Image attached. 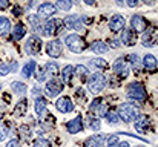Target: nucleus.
Instances as JSON below:
<instances>
[{
	"mask_svg": "<svg viewBox=\"0 0 158 147\" xmlns=\"http://www.w3.org/2000/svg\"><path fill=\"white\" fill-rule=\"evenodd\" d=\"M34 109H35V113L39 116H43L46 113V109H48V101L43 97H37L35 103H34Z\"/></svg>",
	"mask_w": 158,
	"mask_h": 147,
	"instance_id": "20",
	"label": "nucleus"
},
{
	"mask_svg": "<svg viewBox=\"0 0 158 147\" xmlns=\"http://www.w3.org/2000/svg\"><path fill=\"white\" fill-rule=\"evenodd\" d=\"M141 64H143V67H144L146 71L155 72L157 67H158V60L152 55V54H146V55L143 57V60H141Z\"/></svg>",
	"mask_w": 158,
	"mask_h": 147,
	"instance_id": "15",
	"label": "nucleus"
},
{
	"mask_svg": "<svg viewBox=\"0 0 158 147\" xmlns=\"http://www.w3.org/2000/svg\"><path fill=\"white\" fill-rule=\"evenodd\" d=\"M91 64L95 66V67H98V69H106L107 67V61L103 60V58H92L91 60Z\"/></svg>",
	"mask_w": 158,
	"mask_h": 147,
	"instance_id": "32",
	"label": "nucleus"
},
{
	"mask_svg": "<svg viewBox=\"0 0 158 147\" xmlns=\"http://www.w3.org/2000/svg\"><path fill=\"white\" fill-rule=\"evenodd\" d=\"M157 31L154 29V28H151V29H148V31H144L143 32V45L144 46H154L155 43H157Z\"/></svg>",
	"mask_w": 158,
	"mask_h": 147,
	"instance_id": "17",
	"label": "nucleus"
},
{
	"mask_svg": "<svg viewBox=\"0 0 158 147\" xmlns=\"http://www.w3.org/2000/svg\"><path fill=\"white\" fill-rule=\"evenodd\" d=\"M146 20L141 17V15H138V14H135V15H132V18H131V28H132V31L134 32H144L146 31Z\"/></svg>",
	"mask_w": 158,
	"mask_h": 147,
	"instance_id": "13",
	"label": "nucleus"
},
{
	"mask_svg": "<svg viewBox=\"0 0 158 147\" xmlns=\"http://www.w3.org/2000/svg\"><path fill=\"white\" fill-rule=\"evenodd\" d=\"M140 147H143V146H140Z\"/></svg>",
	"mask_w": 158,
	"mask_h": 147,
	"instance_id": "56",
	"label": "nucleus"
},
{
	"mask_svg": "<svg viewBox=\"0 0 158 147\" xmlns=\"http://www.w3.org/2000/svg\"><path fill=\"white\" fill-rule=\"evenodd\" d=\"M45 72H46V75H51V77H55L57 74H58V63L57 61H48L46 64H45Z\"/></svg>",
	"mask_w": 158,
	"mask_h": 147,
	"instance_id": "28",
	"label": "nucleus"
},
{
	"mask_svg": "<svg viewBox=\"0 0 158 147\" xmlns=\"http://www.w3.org/2000/svg\"><path fill=\"white\" fill-rule=\"evenodd\" d=\"M143 3H146V5L152 6V5H155V0H143Z\"/></svg>",
	"mask_w": 158,
	"mask_h": 147,
	"instance_id": "49",
	"label": "nucleus"
},
{
	"mask_svg": "<svg viewBox=\"0 0 158 147\" xmlns=\"http://www.w3.org/2000/svg\"><path fill=\"white\" fill-rule=\"evenodd\" d=\"M91 51L95 52V54H98V55H102V54H106L109 51V45L105 43V42H102V40H95L91 45Z\"/></svg>",
	"mask_w": 158,
	"mask_h": 147,
	"instance_id": "22",
	"label": "nucleus"
},
{
	"mask_svg": "<svg viewBox=\"0 0 158 147\" xmlns=\"http://www.w3.org/2000/svg\"><path fill=\"white\" fill-rule=\"evenodd\" d=\"M117 147H131V144L126 143V141H121V143H118V146Z\"/></svg>",
	"mask_w": 158,
	"mask_h": 147,
	"instance_id": "48",
	"label": "nucleus"
},
{
	"mask_svg": "<svg viewBox=\"0 0 158 147\" xmlns=\"http://www.w3.org/2000/svg\"><path fill=\"white\" fill-rule=\"evenodd\" d=\"M40 49H42V40H40V37L32 35V37L28 39V42L25 45V52L28 55H35V54L40 52Z\"/></svg>",
	"mask_w": 158,
	"mask_h": 147,
	"instance_id": "7",
	"label": "nucleus"
},
{
	"mask_svg": "<svg viewBox=\"0 0 158 147\" xmlns=\"http://www.w3.org/2000/svg\"><path fill=\"white\" fill-rule=\"evenodd\" d=\"M63 22L61 20H58V18H49V20H46L45 22V25H43V34L46 35V37H54L64 25H61Z\"/></svg>",
	"mask_w": 158,
	"mask_h": 147,
	"instance_id": "5",
	"label": "nucleus"
},
{
	"mask_svg": "<svg viewBox=\"0 0 158 147\" xmlns=\"http://www.w3.org/2000/svg\"><path fill=\"white\" fill-rule=\"evenodd\" d=\"M8 74H9V67H8L6 64L0 63V77H3V75H8Z\"/></svg>",
	"mask_w": 158,
	"mask_h": 147,
	"instance_id": "42",
	"label": "nucleus"
},
{
	"mask_svg": "<svg viewBox=\"0 0 158 147\" xmlns=\"http://www.w3.org/2000/svg\"><path fill=\"white\" fill-rule=\"evenodd\" d=\"M95 113H97L98 116H106V113H107V107H106V106L103 104V103H100V106L97 107Z\"/></svg>",
	"mask_w": 158,
	"mask_h": 147,
	"instance_id": "37",
	"label": "nucleus"
},
{
	"mask_svg": "<svg viewBox=\"0 0 158 147\" xmlns=\"http://www.w3.org/2000/svg\"><path fill=\"white\" fill-rule=\"evenodd\" d=\"M117 5H120V6H121V5H123V0H117Z\"/></svg>",
	"mask_w": 158,
	"mask_h": 147,
	"instance_id": "52",
	"label": "nucleus"
},
{
	"mask_svg": "<svg viewBox=\"0 0 158 147\" xmlns=\"http://www.w3.org/2000/svg\"><path fill=\"white\" fill-rule=\"evenodd\" d=\"M2 116H3V113H2V110H0V120H2Z\"/></svg>",
	"mask_w": 158,
	"mask_h": 147,
	"instance_id": "54",
	"label": "nucleus"
},
{
	"mask_svg": "<svg viewBox=\"0 0 158 147\" xmlns=\"http://www.w3.org/2000/svg\"><path fill=\"white\" fill-rule=\"evenodd\" d=\"M55 12H57L55 5L49 3V2L42 3V5L39 6V9H37V15H39V18H49V17H52Z\"/></svg>",
	"mask_w": 158,
	"mask_h": 147,
	"instance_id": "10",
	"label": "nucleus"
},
{
	"mask_svg": "<svg viewBox=\"0 0 158 147\" xmlns=\"http://www.w3.org/2000/svg\"><path fill=\"white\" fill-rule=\"evenodd\" d=\"M83 2H85L86 5H89V6H92V5L95 3V0H83Z\"/></svg>",
	"mask_w": 158,
	"mask_h": 147,
	"instance_id": "50",
	"label": "nucleus"
},
{
	"mask_svg": "<svg viewBox=\"0 0 158 147\" xmlns=\"http://www.w3.org/2000/svg\"><path fill=\"white\" fill-rule=\"evenodd\" d=\"M105 141H106L105 135H94V137H89L85 141L83 147H103Z\"/></svg>",
	"mask_w": 158,
	"mask_h": 147,
	"instance_id": "19",
	"label": "nucleus"
},
{
	"mask_svg": "<svg viewBox=\"0 0 158 147\" xmlns=\"http://www.w3.org/2000/svg\"><path fill=\"white\" fill-rule=\"evenodd\" d=\"M64 43H66V46L69 48V51L74 52V54H80V52H83V51L86 49L85 40H83L78 34H68V35L64 37Z\"/></svg>",
	"mask_w": 158,
	"mask_h": 147,
	"instance_id": "2",
	"label": "nucleus"
},
{
	"mask_svg": "<svg viewBox=\"0 0 158 147\" xmlns=\"http://www.w3.org/2000/svg\"><path fill=\"white\" fill-rule=\"evenodd\" d=\"M127 97L129 98H134V100H137V101H143V100H146V91H144V88H143V84L141 83H131L129 86H127Z\"/></svg>",
	"mask_w": 158,
	"mask_h": 147,
	"instance_id": "4",
	"label": "nucleus"
},
{
	"mask_svg": "<svg viewBox=\"0 0 158 147\" xmlns=\"http://www.w3.org/2000/svg\"><path fill=\"white\" fill-rule=\"evenodd\" d=\"M149 118L148 116H144V115H138L137 116V120H135V123H134V126H135V129H137V132H140V133H146V130H148V127H149Z\"/></svg>",
	"mask_w": 158,
	"mask_h": 147,
	"instance_id": "18",
	"label": "nucleus"
},
{
	"mask_svg": "<svg viewBox=\"0 0 158 147\" xmlns=\"http://www.w3.org/2000/svg\"><path fill=\"white\" fill-rule=\"evenodd\" d=\"M63 88H64L63 83H61L60 80H57L55 77H52V78L46 83V86H45V92H46L48 97H57L58 94H61Z\"/></svg>",
	"mask_w": 158,
	"mask_h": 147,
	"instance_id": "6",
	"label": "nucleus"
},
{
	"mask_svg": "<svg viewBox=\"0 0 158 147\" xmlns=\"http://www.w3.org/2000/svg\"><path fill=\"white\" fill-rule=\"evenodd\" d=\"M11 89H12V92H15L17 95H25L26 91H28V88H26V84H25L23 81H12V83H11Z\"/></svg>",
	"mask_w": 158,
	"mask_h": 147,
	"instance_id": "25",
	"label": "nucleus"
},
{
	"mask_svg": "<svg viewBox=\"0 0 158 147\" xmlns=\"http://www.w3.org/2000/svg\"><path fill=\"white\" fill-rule=\"evenodd\" d=\"M135 34L132 29H123V34H121V43H124L126 46H132L135 43Z\"/></svg>",
	"mask_w": 158,
	"mask_h": 147,
	"instance_id": "21",
	"label": "nucleus"
},
{
	"mask_svg": "<svg viewBox=\"0 0 158 147\" xmlns=\"http://www.w3.org/2000/svg\"><path fill=\"white\" fill-rule=\"evenodd\" d=\"M140 63H141L140 57H138L137 54H132V55H131V64H132L134 67H138V66H140Z\"/></svg>",
	"mask_w": 158,
	"mask_h": 147,
	"instance_id": "38",
	"label": "nucleus"
},
{
	"mask_svg": "<svg viewBox=\"0 0 158 147\" xmlns=\"http://www.w3.org/2000/svg\"><path fill=\"white\" fill-rule=\"evenodd\" d=\"M46 77H48V75H46V72H45V69H40V71L37 72V75H35V78H37V81H40V83H42V81H45V80H46Z\"/></svg>",
	"mask_w": 158,
	"mask_h": 147,
	"instance_id": "40",
	"label": "nucleus"
},
{
	"mask_svg": "<svg viewBox=\"0 0 158 147\" xmlns=\"http://www.w3.org/2000/svg\"><path fill=\"white\" fill-rule=\"evenodd\" d=\"M117 115L118 118H121L126 124H131L132 121L137 120L138 116V107L132 103H121L117 107Z\"/></svg>",
	"mask_w": 158,
	"mask_h": 147,
	"instance_id": "1",
	"label": "nucleus"
},
{
	"mask_svg": "<svg viewBox=\"0 0 158 147\" xmlns=\"http://www.w3.org/2000/svg\"><path fill=\"white\" fill-rule=\"evenodd\" d=\"M72 75H74V66H71V64L64 66L63 71H61V78H63V81H64V83H69L71 78H72Z\"/></svg>",
	"mask_w": 158,
	"mask_h": 147,
	"instance_id": "30",
	"label": "nucleus"
},
{
	"mask_svg": "<svg viewBox=\"0 0 158 147\" xmlns=\"http://www.w3.org/2000/svg\"><path fill=\"white\" fill-rule=\"evenodd\" d=\"M118 133H114V135H110L107 140H106V144H107V147H117L118 146Z\"/></svg>",
	"mask_w": 158,
	"mask_h": 147,
	"instance_id": "35",
	"label": "nucleus"
},
{
	"mask_svg": "<svg viewBox=\"0 0 158 147\" xmlns=\"http://www.w3.org/2000/svg\"><path fill=\"white\" fill-rule=\"evenodd\" d=\"M112 69H114V72H115L120 78H126V77L129 75V72H131V69H129L127 63L124 61V58H117V60L114 61V64H112Z\"/></svg>",
	"mask_w": 158,
	"mask_h": 147,
	"instance_id": "9",
	"label": "nucleus"
},
{
	"mask_svg": "<svg viewBox=\"0 0 158 147\" xmlns=\"http://www.w3.org/2000/svg\"><path fill=\"white\" fill-rule=\"evenodd\" d=\"M66 129H68V132H69V133H72V135H75V133L81 132V130H83V118L78 115V116H75L74 120L68 121Z\"/></svg>",
	"mask_w": 158,
	"mask_h": 147,
	"instance_id": "14",
	"label": "nucleus"
},
{
	"mask_svg": "<svg viewBox=\"0 0 158 147\" xmlns=\"http://www.w3.org/2000/svg\"><path fill=\"white\" fill-rule=\"evenodd\" d=\"M120 43H121L120 40H110V45H112L114 48H117V46H120Z\"/></svg>",
	"mask_w": 158,
	"mask_h": 147,
	"instance_id": "47",
	"label": "nucleus"
},
{
	"mask_svg": "<svg viewBox=\"0 0 158 147\" xmlns=\"http://www.w3.org/2000/svg\"><path fill=\"white\" fill-rule=\"evenodd\" d=\"M26 104H28L26 98H22V100L17 103L15 109H14V115H15V116H23V115L26 113Z\"/></svg>",
	"mask_w": 158,
	"mask_h": 147,
	"instance_id": "27",
	"label": "nucleus"
},
{
	"mask_svg": "<svg viewBox=\"0 0 158 147\" xmlns=\"http://www.w3.org/2000/svg\"><path fill=\"white\" fill-rule=\"evenodd\" d=\"M12 35H14V39H15V40L23 39V37L26 35V26H25L23 23L15 25V26H14V31H12Z\"/></svg>",
	"mask_w": 158,
	"mask_h": 147,
	"instance_id": "26",
	"label": "nucleus"
},
{
	"mask_svg": "<svg viewBox=\"0 0 158 147\" xmlns=\"http://www.w3.org/2000/svg\"><path fill=\"white\" fill-rule=\"evenodd\" d=\"M55 109L60 113H69V112L74 110V103L68 95H64V97H60L55 101Z\"/></svg>",
	"mask_w": 158,
	"mask_h": 147,
	"instance_id": "8",
	"label": "nucleus"
},
{
	"mask_svg": "<svg viewBox=\"0 0 158 147\" xmlns=\"http://www.w3.org/2000/svg\"><path fill=\"white\" fill-rule=\"evenodd\" d=\"M0 91H2V84H0Z\"/></svg>",
	"mask_w": 158,
	"mask_h": 147,
	"instance_id": "55",
	"label": "nucleus"
},
{
	"mask_svg": "<svg viewBox=\"0 0 158 147\" xmlns=\"http://www.w3.org/2000/svg\"><path fill=\"white\" fill-rule=\"evenodd\" d=\"M106 83H107V80H106V77L103 74H100V72L92 74L89 77V80H88V89L92 94H98V92H102L105 89Z\"/></svg>",
	"mask_w": 158,
	"mask_h": 147,
	"instance_id": "3",
	"label": "nucleus"
},
{
	"mask_svg": "<svg viewBox=\"0 0 158 147\" xmlns=\"http://www.w3.org/2000/svg\"><path fill=\"white\" fill-rule=\"evenodd\" d=\"M64 26L68 29H75V31H83V25H81V17L77 15V14H72V15H68L64 20H63Z\"/></svg>",
	"mask_w": 158,
	"mask_h": 147,
	"instance_id": "11",
	"label": "nucleus"
},
{
	"mask_svg": "<svg viewBox=\"0 0 158 147\" xmlns=\"http://www.w3.org/2000/svg\"><path fill=\"white\" fill-rule=\"evenodd\" d=\"M11 32V22L6 17L0 15V37H6Z\"/></svg>",
	"mask_w": 158,
	"mask_h": 147,
	"instance_id": "24",
	"label": "nucleus"
},
{
	"mask_svg": "<svg viewBox=\"0 0 158 147\" xmlns=\"http://www.w3.org/2000/svg\"><path fill=\"white\" fill-rule=\"evenodd\" d=\"M77 97L80 100V103L85 101V92H83V89H78V91H77Z\"/></svg>",
	"mask_w": 158,
	"mask_h": 147,
	"instance_id": "45",
	"label": "nucleus"
},
{
	"mask_svg": "<svg viewBox=\"0 0 158 147\" xmlns=\"http://www.w3.org/2000/svg\"><path fill=\"white\" fill-rule=\"evenodd\" d=\"M32 147H51V143H49V141H48L46 138L40 137V138L34 140V143H32Z\"/></svg>",
	"mask_w": 158,
	"mask_h": 147,
	"instance_id": "33",
	"label": "nucleus"
},
{
	"mask_svg": "<svg viewBox=\"0 0 158 147\" xmlns=\"http://www.w3.org/2000/svg\"><path fill=\"white\" fill-rule=\"evenodd\" d=\"M46 54L52 58H57L61 55V43L58 40H51L48 45H46Z\"/></svg>",
	"mask_w": 158,
	"mask_h": 147,
	"instance_id": "16",
	"label": "nucleus"
},
{
	"mask_svg": "<svg viewBox=\"0 0 158 147\" xmlns=\"http://www.w3.org/2000/svg\"><path fill=\"white\" fill-rule=\"evenodd\" d=\"M74 74H75L81 81H85V80L88 78V75H89V71H88V67H86V66L78 64V66H75V67H74Z\"/></svg>",
	"mask_w": 158,
	"mask_h": 147,
	"instance_id": "29",
	"label": "nucleus"
},
{
	"mask_svg": "<svg viewBox=\"0 0 158 147\" xmlns=\"http://www.w3.org/2000/svg\"><path fill=\"white\" fill-rule=\"evenodd\" d=\"M35 67H37V63H35L34 60L28 61V63L22 67V75H23V78H31L32 74L35 72Z\"/></svg>",
	"mask_w": 158,
	"mask_h": 147,
	"instance_id": "23",
	"label": "nucleus"
},
{
	"mask_svg": "<svg viewBox=\"0 0 158 147\" xmlns=\"http://www.w3.org/2000/svg\"><path fill=\"white\" fill-rule=\"evenodd\" d=\"M124 25H126V20H124V17L120 15V14L112 15V18L109 20V28H110V31H114V32L123 31V29H124Z\"/></svg>",
	"mask_w": 158,
	"mask_h": 147,
	"instance_id": "12",
	"label": "nucleus"
},
{
	"mask_svg": "<svg viewBox=\"0 0 158 147\" xmlns=\"http://www.w3.org/2000/svg\"><path fill=\"white\" fill-rule=\"evenodd\" d=\"M106 118H107L109 124H118V121H120V118H118L117 112H114V110L107 112V113H106Z\"/></svg>",
	"mask_w": 158,
	"mask_h": 147,
	"instance_id": "34",
	"label": "nucleus"
},
{
	"mask_svg": "<svg viewBox=\"0 0 158 147\" xmlns=\"http://www.w3.org/2000/svg\"><path fill=\"white\" fill-rule=\"evenodd\" d=\"M126 5L129 8H137L140 5V0H126Z\"/></svg>",
	"mask_w": 158,
	"mask_h": 147,
	"instance_id": "43",
	"label": "nucleus"
},
{
	"mask_svg": "<svg viewBox=\"0 0 158 147\" xmlns=\"http://www.w3.org/2000/svg\"><path fill=\"white\" fill-rule=\"evenodd\" d=\"M3 140H5V132L0 129V141H3Z\"/></svg>",
	"mask_w": 158,
	"mask_h": 147,
	"instance_id": "51",
	"label": "nucleus"
},
{
	"mask_svg": "<svg viewBox=\"0 0 158 147\" xmlns=\"http://www.w3.org/2000/svg\"><path fill=\"white\" fill-rule=\"evenodd\" d=\"M9 6V0H0V9H6Z\"/></svg>",
	"mask_w": 158,
	"mask_h": 147,
	"instance_id": "46",
	"label": "nucleus"
},
{
	"mask_svg": "<svg viewBox=\"0 0 158 147\" xmlns=\"http://www.w3.org/2000/svg\"><path fill=\"white\" fill-rule=\"evenodd\" d=\"M100 103H102V98H95V100L91 103V106H89V110H91V112H95V110H97V107L100 106Z\"/></svg>",
	"mask_w": 158,
	"mask_h": 147,
	"instance_id": "41",
	"label": "nucleus"
},
{
	"mask_svg": "<svg viewBox=\"0 0 158 147\" xmlns=\"http://www.w3.org/2000/svg\"><path fill=\"white\" fill-rule=\"evenodd\" d=\"M89 127H91L92 130H100V127H102V124H100V120H98V118H94V120H91V124H89Z\"/></svg>",
	"mask_w": 158,
	"mask_h": 147,
	"instance_id": "39",
	"label": "nucleus"
},
{
	"mask_svg": "<svg viewBox=\"0 0 158 147\" xmlns=\"http://www.w3.org/2000/svg\"><path fill=\"white\" fill-rule=\"evenodd\" d=\"M29 22H31V25H32V28H34L35 31L40 29V25H39V15H29Z\"/></svg>",
	"mask_w": 158,
	"mask_h": 147,
	"instance_id": "36",
	"label": "nucleus"
},
{
	"mask_svg": "<svg viewBox=\"0 0 158 147\" xmlns=\"http://www.w3.org/2000/svg\"><path fill=\"white\" fill-rule=\"evenodd\" d=\"M20 146V144H19V141H17V140H11V141H8V143H6V146L5 147H19Z\"/></svg>",
	"mask_w": 158,
	"mask_h": 147,
	"instance_id": "44",
	"label": "nucleus"
},
{
	"mask_svg": "<svg viewBox=\"0 0 158 147\" xmlns=\"http://www.w3.org/2000/svg\"><path fill=\"white\" fill-rule=\"evenodd\" d=\"M57 8H60L63 11H71L72 2L71 0H57Z\"/></svg>",
	"mask_w": 158,
	"mask_h": 147,
	"instance_id": "31",
	"label": "nucleus"
},
{
	"mask_svg": "<svg viewBox=\"0 0 158 147\" xmlns=\"http://www.w3.org/2000/svg\"><path fill=\"white\" fill-rule=\"evenodd\" d=\"M71 2H72V5H74V3H77V2H78V0H71Z\"/></svg>",
	"mask_w": 158,
	"mask_h": 147,
	"instance_id": "53",
	"label": "nucleus"
}]
</instances>
